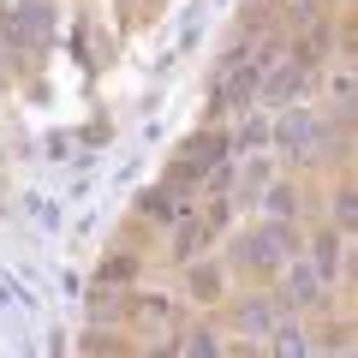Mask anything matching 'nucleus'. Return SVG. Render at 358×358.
<instances>
[{
    "label": "nucleus",
    "mask_w": 358,
    "mask_h": 358,
    "mask_svg": "<svg viewBox=\"0 0 358 358\" xmlns=\"http://www.w3.org/2000/svg\"><path fill=\"white\" fill-rule=\"evenodd\" d=\"M293 257H305V233L287 227V221H268V215L251 221V227H239L233 245H227L233 275H245V281H281V268Z\"/></svg>",
    "instance_id": "1"
},
{
    "label": "nucleus",
    "mask_w": 358,
    "mask_h": 358,
    "mask_svg": "<svg viewBox=\"0 0 358 358\" xmlns=\"http://www.w3.org/2000/svg\"><path fill=\"white\" fill-rule=\"evenodd\" d=\"M275 155L281 162H305V167H322L341 155V126L322 114L317 102H293V108H275Z\"/></svg>",
    "instance_id": "2"
},
{
    "label": "nucleus",
    "mask_w": 358,
    "mask_h": 358,
    "mask_svg": "<svg viewBox=\"0 0 358 358\" xmlns=\"http://www.w3.org/2000/svg\"><path fill=\"white\" fill-rule=\"evenodd\" d=\"M233 162H239L233 131H227V126H203V131H192V138L179 143V155H173V167H167V179L203 197V179L215 185V173H221V167H233Z\"/></svg>",
    "instance_id": "3"
},
{
    "label": "nucleus",
    "mask_w": 358,
    "mask_h": 358,
    "mask_svg": "<svg viewBox=\"0 0 358 358\" xmlns=\"http://www.w3.org/2000/svg\"><path fill=\"white\" fill-rule=\"evenodd\" d=\"M329 293H334V281L322 275L310 257H293V263L281 268V287H275V299H281V310L287 317H317V310H329Z\"/></svg>",
    "instance_id": "4"
},
{
    "label": "nucleus",
    "mask_w": 358,
    "mask_h": 358,
    "mask_svg": "<svg viewBox=\"0 0 358 358\" xmlns=\"http://www.w3.org/2000/svg\"><path fill=\"white\" fill-rule=\"evenodd\" d=\"M54 0H6V13H0V36H6V48L18 54H42L54 42Z\"/></svg>",
    "instance_id": "5"
},
{
    "label": "nucleus",
    "mask_w": 358,
    "mask_h": 358,
    "mask_svg": "<svg viewBox=\"0 0 358 358\" xmlns=\"http://www.w3.org/2000/svg\"><path fill=\"white\" fill-rule=\"evenodd\" d=\"M227 322H233V334H245V341L268 346V334L287 322V310H281V299H275V293L251 287V293H233V299H227Z\"/></svg>",
    "instance_id": "6"
},
{
    "label": "nucleus",
    "mask_w": 358,
    "mask_h": 358,
    "mask_svg": "<svg viewBox=\"0 0 358 358\" xmlns=\"http://www.w3.org/2000/svg\"><path fill=\"white\" fill-rule=\"evenodd\" d=\"M310 78H317V72H310V66L299 60L293 48H287L281 60L268 66V78H263V108H268V114H275V108H293V102H305Z\"/></svg>",
    "instance_id": "7"
},
{
    "label": "nucleus",
    "mask_w": 358,
    "mask_h": 358,
    "mask_svg": "<svg viewBox=\"0 0 358 358\" xmlns=\"http://www.w3.org/2000/svg\"><path fill=\"white\" fill-rule=\"evenodd\" d=\"M227 281H233L227 257H203V263L185 268V299H197V305H221V299H233Z\"/></svg>",
    "instance_id": "8"
},
{
    "label": "nucleus",
    "mask_w": 358,
    "mask_h": 358,
    "mask_svg": "<svg viewBox=\"0 0 358 358\" xmlns=\"http://www.w3.org/2000/svg\"><path fill=\"white\" fill-rule=\"evenodd\" d=\"M209 245H215V221H209L203 209H192V215L173 227V251H167V257H173L179 268H192V263H203V257H209Z\"/></svg>",
    "instance_id": "9"
},
{
    "label": "nucleus",
    "mask_w": 358,
    "mask_h": 358,
    "mask_svg": "<svg viewBox=\"0 0 358 358\" xmlns=\"http://www.w3.org/2000/svg\"><path fill=\"white\" fill-rule=\"evenodd\" d=\"M275 155H239V167H233V203H263V192L275 185Z\"/></svg>",
    "instance_id": "10"
},
{
    "label": "nucleus",
    "mask_w": 358,
    "mask_h": 358,
    "mask_svg": "<svg viewBox=\"0 0 358 358\" xmlns=\"http://www.w3.org/2000/svg\"><path fill=\"white\" fill-rule=\"evenodd\" d=\"M346 245H352V239H346V233H334L329 221H322V227L305 239V257L322 268V275H329V281H341V268H346Z\"/></svg>",
    "instance_id": "11"
},
{
    "label": "nucleus",
    "mask_w": 358,
    "mask_h": 358,
    "mask_svg": "<svg viewBox=\"0 0 358 358\" xmlns=\"http://www.w3.org/2000/svg\"><path fill=\"white\" fill-rule=\"evenodd\" d=\"M263 215L299 227V221H305V185H299V179H275V185L263 192Z\"/></svg>",
    "instance_id": "12"
},
{
    "label": "nucleus",
    "mask_w": 358,
    "mask_h": 358,
    "mask_svg": "<svg viewBox=\"0 0 358 358\" xmlns=\"http://www.w3.org/2000/svg\"><path fill=\"white\" fill-rule=\"evenodd\" d=\"M131 317H138V329H162V334H185L179 329V310L167 293H131Z\"/></svg>",
    "instance_id": "13"
},
{
    "label": "nucleus",
    "mask_w": 358,
    "mask_h": 358,
    "mask_svg": "<svg viewBox=\"0 0 358 358\" xmlns=\"http://www.w3.org/2000/svg\"><path fill=\"white\" fill-rule=\"evenodd\" d=\"M322 114L341 126V120H358V72H346V66H334L329 72V108Z\"/></svg>",
    "instance_id": "14"
},
{
    "label": "nucleus",
    "mask_w": 358,
    "mask_h": 358,
    "mask_svg": "<svg viewBox=\"0 0 358 358\" xmlns=\"http://www.w3.org/2000/svg\"><path fill=\"white\" fill-rule=\"evenodd\" d=\"M329 227L358 245V179H341V185L329 192Z\"/></svg>",
    "instance_id": "15"
},
{
    "label": "nucleus",
    "mask_w": 358,
    "mask_h": 358,
    "mask_svg": "<svg viewBox=\"0 0 358 358\" xmlns=\"http://www.w3.org/2000/svg\"><path fill=\"white\" fill-rule=\"evenodd\" d=\"M268 358H317V334H310L305 322H293V317H287L281 329L268 334Z\"/></svg>",
    "instance_id": "16"
},
{
    "label": "nucleus",
    "mask_w": 358,
    "mask_h": 358,
    "mask_svg": "<svg viewBox=\"0 0 358 358\" xmlns=\"http://www.w3.org/2000/svg\"><path fill=\"white\" fill-rule=\"evenodd\" d=\"M173 358H227V346H221V334L209 322H197V329H185L173 341Z\"/></svg>",
    "instance_id": "17"
},
{
    "label": "nucleus",
    "mask_w": 358,
    "mask_h": 358,
    "mask_svg": "<svg viewBox=\"0 0 358 358\" xmlns=\"http://www.w3.org/2000/svg\"><path fill=\"white\" fill-rule=\"evenodd\" d=\"M281 6H293V13H299V6H310V0H281Z\"/></svg>",
    "instance_id": "18"
}]
</instances>
